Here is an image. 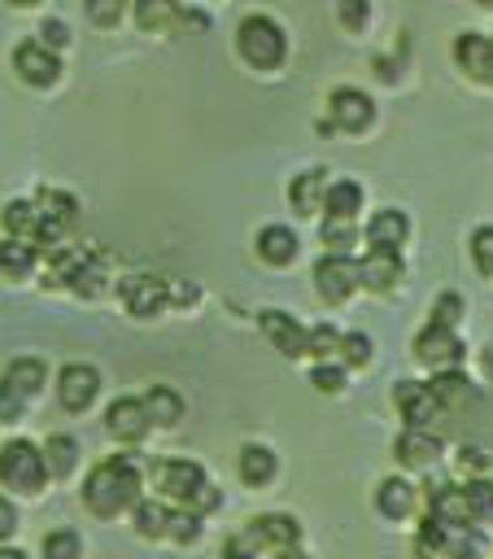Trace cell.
I'll return each instance as SVG.
<instances>
[{
    "label": "cell",
    "mask_w": 493,
    "mask_h": 559,
    "mask_svg": "<svg viewBox=\"0 0 493 559\" xmlns=\"http://www.w3.org/2000/svg\"><path fill=\"white\" fill-rule=\"evenodd\" d=\"M83 502L96 515H118L127 507L140 502V467L131 454H113L105 463H96L83 480Z\"/></svg>",
    "instance_id": "obj_1"
},
{
    "label": "cell",
    "mask_w": 493,
    "mask_h": 559,
    "mask_svg": "<svg viewBox=\"0 0 493 559\" xmlns=\"http://www.w3.org/2000/svg\"><path fill=\"white\" fill-rule=\"evenodd\" d=\"M153 485L161 489V498H170V502H179L196 515H205L223 502V493L209 485L205 467L192 463V459H157L153 463Z\"/></svg>",
    "instance_id": "obj_2"
},
{
    "label": "cell",
    "mask_w": 493,
    "mask_h": 559,
    "mask_svg": "<svg viewBox=\"0 0 493 559\" xmlns=\"http://www.w3.org/2000/svg\"><path fill=\"white\" fill-rule=\"evenodd\" d=\"M236 52L253 66V70H275L288 52V35L270 13H249L236 26Z\"/></svg>",
    "instance_id": "obj_3"
},
{
    "label": "cell",
    "mask_w": 493,
    "mask_h": 559,
    "mask_svg": "<svg viewBox=\"0 0 493 559\" xmlns=\"http://www.w3.org/2000/svg\"><path fill=\"white\" fill-rule=\"evenodd\" d=\"M44 476H48V463H44V450L35 441H26V437L4 441V450H0V485L22 489V493H39Z\"/></svg>",
    "instance_id": "obj_4"
},
{
    "label": "cell",
    "mask_w": 493,
    "mask_h": 559,
    "mask_svg": "<svg viewBox=\"0 0 493 559\" xmlns=\"http://www.w3.org/2000/svg\"><path fill=\"white\" fill-rule=\"evenodd\" d=\"M35 210H39L35 245H44V249H57V240H61V236H65V227L74 223V210H79V201H74L70 192H61V188H39V197H35Z\"/></svg>",
    "instance_id": "obj_5"
},
{
    "label": "cell",
    "mask_w": 493,
    "mask_h": 559,
    "mask_svg": "<svg viewBox=\"0 0 493 559\" xmlns=\"http://www.w3.org/2000/svg\"><path fill=\"white\" fill-rule=\"evenodd\" d=\"M358 284H362V275H358V262L349 253H323L314 262V288H318L323 301L340 306V301H349V293Z\"/></svg>",
    "instance_id": "obj_6"
},
{
    "label": "cell",
    "mask_w": 493,
    "mask_h": 559,
    "mask_svg": "<svg viewBox=\"0 0 493 559\" xmlns=\"http://www.w3.org/2000/svg\"><path fill=\"white\" fill-rule=\"evenodd\" d=\"M13 70H17V79L31 83V87H52V83L61 79V61H57V52H52L44 39L17 44V48H13Z\"/></svg>",
    "instance_id": "obj_7"
},
{
    "label": "cell",
    "mask_w": 493,
    "mask_h": 559,
    "mask_svg": "<svg viewBox=\"0 0 493 559\" xmlns=\"http://www.w3.org/2000/svg\"><path fill=\"white\" fill-rule=\"evenodd\" d=\"M327 114H332V127H340L349 135H358V131H366L375 122V105H371V96L362 87H332Z\"/></svg>",
    "instance_id": "obj_8"
},
{
    "label": "cell",
    "mask_w": 493,
    "mask_h": 559,
    "mask_svg": "<svg viewBox=\"0 0 493 559\" xmlns=\"http://www.w3.org/2000/svg\"><path fill=\"white\" fill-rule=\"evenodd\" d=\"M244 537H249L257 550H270V555H279V550H292V546H301V524H297L292 515L266 511V515L249 520Z\"/></svg>",
    "instance_id": "obj_9"
},
{
    "label": "cell",
    "mask_w": 493,
    "mask_h": 559,
    "mask_svg": "<svg viewBox=\"0 0 493 559\" xmlns=\"http://www.w3.org/2000/svg\"><path fill=\"white\" fill-rule=\"evenodd\" d=\"M135 26L140 31H179V26H209V22H205V13H192L179 0H135Z\"/></svg>",
    "instance_id": "obj_10"
},
{
    "label": "cell",
    "mask_w": 493,
    "mask_h": 559,
    "mask_svg": "<svg viewBox=\"0 0 493 559\" xmlns=\"http://www.w3.org/2000/svg\"><path fill=\"white\" fill-rule=\"evenodd\" d=\"M414 358L445 371V367H458L462 362V341L454 336V328H441V323H428L419 336H414Z\"/></svg>",
    "instance_id": "obj_11"
},
{
    "label": "cell",
    "mask_w": 493,
    "mask_h": 559,
    "mask_svg": "<svg viewBox=\"0 0 493 559\" xmlns=\"http://www.w3.org/2000/svg\"><path fill=\"white\" fill-rule=\"evenodd\" d=\"M96 393H100V371H96V367H87V362L61 367V376H57V397H61L65 411H87V406L96 402Z\"/></svg>",
    "instance_id": "obj_12"
},
{
    "label": "cell",
    "mask_w": 493,
    "mask_h": 559,
    "mask_svg": "<svg viewBox=\"0 0 493 559\" xmlns=\"http://www.w3.org/2000/svg\"><path fill=\"white\" fill-rule=\"evenodd\" d=\"M393 402H397V411H401V419L410 428H423L436 411H445L441 397L432 393V384H419V380H397L393 384Z\"/></svg>",
    "instance_id": "obj_13"
},
{
    "label": "cell",
    "mask_w": 493,
    "mask_h": 559,
    "mask_svg": "<svg viewBox=\"0 0 493 559\" xmlns=\"http://www.w3.org/2000/svg\"><path fill=\"white\" fill-rule=\"evenodd\" d=\"M148 424H153V419H148L144 397H113L109 411H105V428H109L118 441H144Z\"/></svg>",
    "instance_id": "obj_14"
},
{
    "label": "cell",
    "mask_w": 493,
    "mask_h": 559,
    "mask_svg": "<svg viewBox=\"0 0 493 559\" xmlns=\"http://www.w3.org/2000/svg\"><path fill=\"white\" fill-rule=\"evenodd\" d=\"M118 293H122L127 310L140 314V319L157 314V310L170 301V288H166V280H157V275H131V280L118 284Z\"/></svg>",
    "instance_id": "obj_15"
},
{
    "label": "cell",
    "mask_w": 493,
    "mask_h": 559,
    "mask_svg": "<svg viewBox=\"0 0 493 559\" xmlns=\"http://www.w3.org/2000/svg\"><path fill=\"white\" fill-rule=\"evenodd\" d=\"M257 328H262V336H266L279 354H288V358L305 354V332H310V328H301L288 310H262V314H257Z\"/></svg>",
    "instance_id": "obj_16"
},
{
    "label": "cell",
    "mask_w": 493,
    "mask_h": 559,
    "mask_svg": "<svg viewBox=\"0 0 493 559\" xmlns=\"http://www.w3.org/2000/svg\"><path fill=\"white\" fill-rule=\"evenodd\" d=\"M428 515L441 520L445 528H467L471 524L467 485H436V489H428Z\"/></svg>",
    "instance_id": "obj_17"
},
{
    "label": "cell",
    "mask_w": 493,
    "mask_h": 559,
    "mask_svg": "<svg viewBox=\"0 0 493 559\" xmlns=\"http://www.w3.org/2000/svg\"><path fill=\"white\" fill-rule=\"evenodd\" d=\"M454 61L471 74V79H484L489 83V70H493V39L480 35V31H462L454 39Z\"/></svg>",
    "instance_id": "obj_18"
},
{
    "label": "cell",
    "mask_w": 493,
    "mask_h": 559,
    "mask_svg": "<svg viewBox=\"0 0 493 559\" xmlns=\"http://www.w3.org/2000/svg\"><path fill=\"white\" fill-rule=\"evenodd\" d=\"M358 275H362V288L388 293V288L401 280V253H397V249H371V253L358 262Z\"/></svg>",
    "instance_id": "obj_19"
},
{
    "label": "cell",
    "mask_w": 493,
    "mask_h": 559,
    "mask_svg": "<svg viewBox=\"0 0 493 559\" xmlns=\"http://www.w3.org/2000/svg\"><path fill=\"white\" fill-rule=\"evenodd\" d=\"M393 454H397V463H406V467H432L436 454H441V441H436L428 428H406V432L393 441Z\"/></svg>",
    "instance_id": "obj_20"
},
{
    "label": "cell",
    "mask_w": 493,
    "mask_h": 559,
    "mask_svg": "<svg viewBox=\"0 0 493 559\" xmlns=\"http://www.w3.org/2000/svg\"><path fill=\"white\" fill-rule=\"evenodd\" d=\"M323 197H327V170H301V175H292V183H288V201H292V210L297 214H314V210H323Z\"/></svg>",
    "instance_id": "obj_21"
},
{
    "label": "cell",
    "mask_w": 493,
    "mask_h": 559,
    "mask_svg": "<svg viewBox=\"0 0 493 559\" xmlns=\"http://www.w3.org/2000/svg\"><path fill=\"white\" fill-rule=\"evenodd\" d=\"M410 236V218L401 210H375L366 223V245L371 249H397Z\"/></svg>",
    "instance_id": "obj_22"
},
{
    "label": "cell",
    "mask_w": 493,
    "mask_h": 559,
    "mask_svg": "<svg viewBox=\"0 0 493 559\" xmlns=\"http://www.w3.org/2000/svg\"><path fill=\"white\" fill-rule=\"evenodd\" d=\"M257 258L270 262V266H288L297 258V231L284 227V223H266L257 231Z\"/></svg>",
    "instance_id": "obj_23"
},
{
    "label": "cell",
    "mask_w": 493,
    "mask_h": 559,
    "mask_svg": "<svg viewBox=\"0 0 493 559\" xmlns=\"http://www.w3.org/2000/svg\"><path fill=\"white\" fill-rule=\"evenodd\" d=\"M375 507H380V515H388V520H406V515L414 511V485L401 480V476H384L380 489H375Z\"/></svg>",
    "instance_id": "obj_24"
},
{
    "label": "cell",
    "mask_w": 493,
    "mask_h": 559,
    "mask_svg": "<svg viewBox=\"0 0 493 559\" xmlns=\"http://www.w3.org/2000/svg\"><path fill=\"white\" fill-rule=\"evenodd\" d=\"M35 262H39V249L31 240H22V236H4L0 240V275L26 280L35 271Z\"/></svg>",
    "instance_id": "obj_25"
},
{
    "label": "cell",
    "mask_w": 493,
    "mask_h": 559,
    "mask_svg": "<svg viewBox=\"0 0 493 559\" xmlns=\"http://www.w3.org/2000/svg\"><path fill=\"white\" fill-rule=\"evenodd\" d=\"M432 393L441 397V406H467V402H476V397H480V389H476L458 367L436 371V376H432Z\"/></svg>",
    "instance_id": "obj_26"
},
{
    "label": "cell",
    "mask_w": 493,
    "mask_h": 559,
    "mask_svg": "<svg viewBox=\"0 0 493 559\" xmlns=\"http://www.w3.org/2000/svg\"><path fill=\"white\" fill-rule=\"evenodd\" d=\"M240 480L244 485H270L275 480V454H270V445H257V441H249L244 450H240Z\"/></svg>",
    "instance_id": "obj_27"
},
{
    "label": "cell",
    "mask_w": 493,
    "mask_h": 559,
    "mask_svg": "<svg viewBox=\"0 0 493 559\" xmlns=\"http://www.w3.org/2000/svg\"><path fill=\"white\" fill-rule=\"evenodd\" d=\"M323 210H327V218H353V214L362 210V183H353V179H336V183H327Z\"/></svg>",
    "instance_id": "obj_28"
},
{
    "label": "cell",
    "mask_w": 493,
    "mask_h": 559,
    "mask_svg": "<svg viewBox=\"0 0 493 559\" xmlns=\"http://www.w3.org/2000/svg\"><path fill=\"white\" fill-rule=\"evenodd\" d=\"M144 406H148V419L161 424V428H170V424L183 419V397H179L175 389H166V384H153V389L144 393Z\"/></svg>",
    "instance_id": "obj_29"
},
{
    "label": "cell",
    "mask_w": 493,
    "mask_h": 559,
    "mask_svg": "<svg viewBox=\"0 0 493 559\" xmlns=\"http://www.w3.org/2000/svg\"><path fill=\"white\" fill-rule=\"evenodd\" d=\"M44 463H48V476H70L74 463H79V441L65 437V432L48 437V445H44Z\"/></svg>",
    "instance_id": "obj_30"
},
{
    "label": "cell",
    "mask_w": 493,
    "mask_h": 559,
    "mask_svg": "<svg viewBox=\"0 0 493 559\" xmlns=\"http://www.w3.org/2000/svg\"><path fill=\"white\" fill-rule=\"evenodd\" d=\"M449 533H454V528H445L441 520L428 515V520L419 524V533H414V555H419V559H445V550H449Z\"/></svg>",
    "instance_id": "obj_31"
},
{
    "label": "cell",
    "mask_w": 493,
    "mask_h": 559,
    "mask_svg": "<svg viewBox=\"0 0 493 559\" xmlns=\"http://www.w3.org/2000/svg\"><path fill=\"white\" fill-rule=\"evenodd\" d=\"M0 223H4V231L9 236H31L35 240V227H39V210H35V201H9L4 210H0Z\"/></svg>",
    "instance_id": "obj_32"
},
{
    "label": "cell",
    "mask_w": 493,
    "mask_h": 559,
    "mask_svg": "<svg viewBox=\"0 0 493 559\" xmlns=\"http://www.w3.org/2000/svg\"><path fill=\"white\" fill-rule=\"evenodd\" d=\"M131 511H135V533L140 537H166L170 533V515L175 511L166 502H135Z\"/></svg>",
    "instance_id": "obj_33"
},
{
    "label": "cell",
    "mask_w": 493,
    "mask_h": 559,
    "mask_svg": "<svg viewBox=\"0 0 493 559\" xmlns=\"http://www.w3.org/2000/svg\"><path fill=\"white\" fill-rule=\"evenodd\" d=\"M4 380H9L13 389H22L26 397H35V393L44 389V362H39V358H13V362L4 367Z\"/></svg>",
    "instance_id": "obj_34"
},
{
    "label": "cell",
    "mask_w": 493,
    "mask_h": 559,
    "mask_svg": "<svg viewBox=\"0 0 493 559\" xmlns=\"http://www.w3.org/2000/svg\"><path fill=\"white\" fill-rule=\"evenodd\" d=\"M70 288L79 293V297H100V288H105V271H100V258H79V266L70 271Z\"/></svg>",
    "instance_id": "obj_35"
},
{
    "label": "cell",
    "mask_w": 493,
    "mask_h": 559,
    "mask_svg": "<svg viewBox=\"0 0 493 559\" xmlns=\"http://www.w3.org/2000/svg\"><path fill=\"white\" fill-rule=\"evenodd\" d=\"M39 550H44V559H79V555H83L74 528H52V533H44Z\"/></svg>",
    "instance_id": "obj_36"
},
{
    "label": "cell",
    "mask_w": 493,
    "mask_h": 559,
    "mask_svg": "<svg viewBox=\"0 0 493 559\" xmlns=\"http://www.w3.org/2000/svg\"><path fill=\"white\" fill-rule=\"evenodd\" d=\"M318 236H323L327 253H349V245L358 240V231H353V218H323Z\"/></svg>",
    "instance_id": "obj_37"
},
{
    "label": "cell",
    "mask_w": 493,
    "mask_h": 559,
    "mask_svg": "<svg viewBox=\"0 0 493 559\" xmlns=\"http://www.w3.org/2000/svg\"><path fill=\"white\" fill-rule=\"evenodd\" d=\"M467 502H471V524H489L493 520V480H471Z\"/></svg>",
    "instance_id": "obj_38"
},
{
    "label": "cell",
    "mask_w": 493,
    "mask_h": 559,
    "mask_svg": "<svg viewBox=\"0 0 493 559\" xmlns=\"http://www.w3.org/2000/svg\"><path fill=\"white\" fill-rule=\"evenodd\" d=\"M480 555H484V542H480V533H476L471 524L449 533V550H445V559H480Z\"/></svg>",
    "instance_id": "obj_39"
},
{
    "label": "cell",
    "mask_w": 493,
    "mask_h": 559,
    "mask_svg": "<svg viewBox=\"0 0 493 559\" xmlns=\"http://www.w3.org/2000/svg\"><path fill=\"white\" fill-rule=\"evenodd\" d=\"M340 336H345V332H336L332 323H314V328L305 332V354H314V358H327L332 349H340Z\"/></svg>",
    "instance_id": "obj_40"
},
{
    "label": "cell",
    "mask_w": 493,
    "mask_h": 559,
    "mask_svg": "<svg viewBox=\"0 0 493 559\" xmlns=\"http://www.w3.org/2000/svg\"><path fill=\"white\" fill-rule=\"evenodd\" d=\"M471 262L480 275H493V223L471 231Z\"/></svg>",
    "instance_id": "obj_41"
},
{
    "label": "cell",
    "mask_w": 493,
    "mask_h": 559,
    "mask_svg": "<svg viewBox=\"0 0 493 559\" xmlns=\"http://www.w3.org/2000/svg\"><path fill=\"white\" fill-rule=\"evenodd\" d=\"M340 358L349 367H366L371 362V336L366 332H345L340 336Z\"/></svg>",
    "instance_id": "obj_42"
},
{
    "label": "cell",
    "mask_w": 493,
    "mask_h": 559,
    "mask_svg": "<svg viewBox=\"0 0 493 559\" xmlns=\"http://www.w3.org/2000/svg\"><path fill=\"white\" fill-rule=\"evenodd\" d=\"M336 17L345 31H362L371 22V0H336Z\"/></svg>",
    "instance_id": "obj_43"
},
{
    "label": "cell",
    "mask_w": 493,
    "mask_h": 559,
    "mask_svg": "<svg viewBox=\"0 0 493 559\" xmlns=\"http://www.w3.org/2000/svg\"><path fill=\"white\" fill-rule=\"evenodd\" d=\"M462 319V297L449 288V293H441L436 301H432V323H441V328H454Z\"/></svg>",
    "instance_id": "obj_44"
},
{
    "label": "cell",
    "mask_w": 493,
    "mask_h": 559,
    "mask_svg": "<svg viewBox=\"0 0 493 559\" xmlns=\"http://www.w3.org/2000/svg\"><path fill=\"white\" fill-rule=\"evenodd\" d=\"M26 402H31V397H26L22 389H13V384H9L4 376H0V419H4V424H13V419H22V411H26Z\"/></svg>",
    "instance_id": "obj_45"
},
{
    "label": "cell",
    "mask_w": 493,
    "mask_h": 559,
    "mask_svg": "<svg viewBox=\"0 0 493 559\" xmlns=\"http://www.w3.org/2000/svg\"><path fill=\"white\" fill-rule=\"evenodd\" d=\"M83 9H87V17H92L96 26H118L127 0H83Z\"/></svg>",
    "instance_id": "obj_46"
},
{
    "label": "cell",
    "mask_w": 493,
    "mask_h": 559,
    "mask_svg": "<svg viewBox=\"0 0 493 559\" xmlns=\"http://www.w3.org/2000/svg\"><path fill=\"white\" fill-rule=\"evenodd\" d=\"M310 384H314L318 393H340V389H345V371H340L336 362H318V367L310 371Z\"/></svg>",
    "instance_id": "obj_47"
},
{
    "label": "cell",
    "mask_w": 493,
    "mask_h": 559,
    "mask_svg": "<svg viewBox=\"0 0 493 559\" xmlns=\"http://www.w3.org/2000/svg\"><path fill=\"white\" fill-rule=\"evenodd\" d=\"M196 533H201V515L188 511V507H179V511L170 515V537H175V542H196Z\"/></svg>",
    "instance_id": "obj_48"
},
{
    "label": "cell",
    "mask_w": 493,
    "mask_h": 559,
    "mask_svg": "<svg viewBox=\"0 0 493 559\" xmlns=\"http://www.w3.org/2000/svg\"><path fill=\"white\" fill-rule=\"evenodd\" d=\"M39 39H44L48 48H61V44H70V26H65L61 17H48V22L39 26Z\"/></svg>",
    "instance_id": "obj_49"
},
{
    "label": "cell",
    "mask_w": 493,
    "mask_h": 559,
    "mask_svg": "<svg viewBox=\"0 0 493 559\" xmlns=\"http://www.w3.org/2000/svg\"><path fill=\"white\" fill-rule=\"evenodd\" d=\"M223 559H257V546L244 533H236V537L223 542Z\"/></svg>",
    "instance_id": "obj_50"
},
{
    "label": "cell",
    "mask_w": 493,
    "mask_h": 559,
    "mask_svg": "<svg viewBox=\"0 0 493 559\" xmlns=\"http://www.w3.org/2000/svg\"><path fill=\"white\" fill-rule=\"evenodd\" d=\"M458 463H462V467H471V472H480V467H489V454H484L480 445H462Z\"/></svg>",
    "instance_id": "obj_51"
},
{
    "label": "cell",
    "mask_w": 493,
    "mask_h": 559,
    "mask_svg": "<svg viewBox=\"0 0 493 559\" xmlns=\"http://www.w3.org/2000/svg\"><path fill=\"white\" fill-rule=\"evenodd\" d=\"M13 528H17V511H13V502H9V498H0V542H4V537H13Z\"/></svg>",
    "instance_id": "obj_52"
},
{
    "label": "cell",
    "mask_w": 493,
    "mask_h": 559,
    "mask_svg": "<svg viewBox=\"0 0 493 559\" xmlns=\"http://www.w3.org/2000/svg\"><path fill=\"white\" fill-rule=\"evenodd\" d=\"M275 559H310V555H305V550H301V546H292V550H279V555H275Z\"/></svg>",
    "instance_id": "obj_53"
},
{
    "label": "cell",
    "mask_w": 493,
    "mask_h": 559,
    "mask_svg": "<svg viewBox=\"0 0 493 559\" xmlns=\"http://www.w3.org/2000/svg\"><path fill=\"white\" fill-rule=\"evenodd\" d=\"M0 559H26L22 550H13V546H0Z\"/></svg>",
    "instance_id": "obj_54"
},
{
    "label": "cell",
    "mask_w": 493,
    "mask_h": 559,
    "mask_svg": "<svg viewBox=\"0 0 493 559\" xmlns=\"http://www.w3.org/2000/svg\"><path fill=\"white\" fill-rule=\"evenodd\" d=\"M9 4H22V9H26V4H35V0H9Z\"/></svg>",
    "instance_id": "obj_55"
},
{
    "label": "cell",
    "mask_w": 493,
    "mask_h": 559,
    "mask_svg": "<svg viewBox=\"0 0 493 559\" xmlns=\"http://www.w3.org/2000/svg\"><path fill=\"white\" fill-rule=\"evenodd\" d=\"M476 4H484V9H493V0H476Z\"/></svg>",
    "instance_id": "obj_56"
},
{
    "label": "cell",
    "mask_w": 493,
    "mask_h": 559,
    "mask_svg": "<svg viewBox=\"0 0 493 559\" xmlns=\"http://www.w3.org/2000/svg\"><path fill=\"white\" fill-rule=\"evenodd\" d=\"M489 83H493V70H489Z\"/></svg>",
    "instance_id": "obj_57"
}]
</instances>
